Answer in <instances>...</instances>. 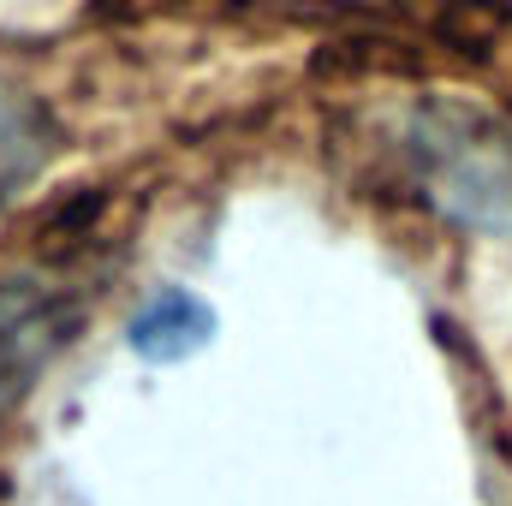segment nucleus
I'll list each match as a JSON object with an SVG mask.
<instances>
[{"label":"nucleus","mask_w":512,"mask_h":506,"mask_svg":"<svg viewBox=\"0 0 512 506\" xmlns=\"http://www.w3.org/2000/svg\"><path fill=\"white\" fill-rule=\"evenodd\" d=\"M405 167L429 209L465 233H512V126L471 102H423L405 126Z\"/></svg>","instance_id":"obj_1"},{"label":"nucleus","mask_w":512,"mask_h":506,"mask_svg":"<svg viewBox=\"0 0 512 506\" xmlns=\"http://www.w3.org/2000/svg\"><path fill=\"white\" fill-rule=\"evenodd\" d=\"M60 149V120L36 90L0 84V209L54 161Z\"/></svg>","instance_id":"obj_3"},{"label":"nucleus","mask_w":512,"mask_h":506,"mask_svg":"<svg viewBox=\"0 0 512 506\" xmlns=\"http://www.w3.org/2000/svg\"><path fill=\"white\" fill-rule=\"evenodd\" d=\"M215 328H221V316H215L209 298H197L191 286H161V292L143 298V310L126 322V346H131V358L161 370V364H185V358L209 352Z\"/></svg>","instance_id":"obj_2"}]
</instances>
